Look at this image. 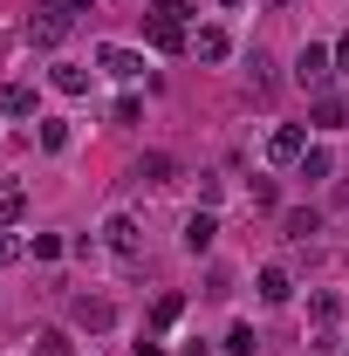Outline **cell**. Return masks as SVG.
I'll return each instance as SVG.
<instances>
[{
    "label": "cell",
    "instance_id": "obj_1",
    "mask_svg": "<svg viewBox=\"0 0 349 356\" xmlns=\"http://www.w3.org/2000/svg\"><path fill=\"white\" fill-rule=\"evenodd\" d=\"M76 0H35V14H28V42L35 48H62L69 42V28H76Z\"/></svg>",
    "mask_w": 349,
    "mask_h": 356
},
{
    "label": "cell",
    "instance_id": "obj_2",
    "mask_svg": "<svg viewBox=\"0 0 349 356\" xmlns=\"http://www.w3.org/2000/svg\"><path fill=\"white\" fill-rule=\"evenodd\" d=\"M329 76H336V55H329V48H315V42H308L302 55H295V83H302L308 96H322V89H329Z\"/></svg>",
    "mask_w": 349,
    "mask_h": 356
},
{
    "label": "cell",
    "instance_id": "obj_3",
    "mask_svg": "<svg viewBox=\"0 0 349 356\" xmlns=\"http://www.w3.org/2000/svg\"><path fill=\"white\" fill-rule=\"evenodd\" d=\"M103 247H110L117 261H137L144 233H137V220H131V213H110V220H103Z\"/></svg>",
    "mask_w": 349,
    "mask_h": 356
},
{
    "label": "cell",
    "instance_id": "obj_4",
    "mask_svg": "<svg viewBox=\"0 0 349 356\" xmlns=\"http://www.w3.org/2000/svg\"><path fill=\"white\" fill-rule=\"evenodd\" d=\"M302 151H308V131H302V124H281V131L267 137V165H302Z\"/></svg>",
    "mask_w": 349,
    "mask_h": 356
},
{
    "label": "cell",
    "instance_id": "obj_5",
    "mask_svg": "<svg viewBox=\"0 0 349 356\" xmlns=\"http://www.w3.org/2000/svg\"><path fill=\"white\" fill-rule=\"evenodd\" d=\"M117 322V302H103V295H76V329H89V336H103Z\"/></svg>",
    "mask_w": 349,
    "mask_h": 356
},
{
    "label": "cell",
    "instance_id": "obj_6",
    "mask_svg": "<svg viewBox=\"0 0 349 356\" xmlns=\"http://www.w3.org/2000/svg\"><path fill=\"white\" fill-rule=\"evenodd\" d=\"M96 62H103L110 76H124V83H131V76H144V55H137V48H117V42L96 48Z\"/></svg>",
    "mask_w": 349,
    "mask_h": 356
},
{
    "label": "cell",
    "instance_id": "obj_7",
    "mask_svg": "<svg viewBox=\"0 0 349 356\" xmlns=\"http://www.w3.org/2000/svg\"><path fill=\"white\" fill-rule=\"evenodd\" d=\"M213 240H219V220H213V206H199V213L185 220V254H206Z\"/></svg>",
    "mask_w": 349,
    "mask_h": 356
},
{
    "label": "cell",
    "instance_id": "obj_8",
    "mask_svg": "<svg viewBox=\"0 0 349 356\" xmlns=\"http://www.w3.org/2000/svg\"><path fill=\"white\" fill-rule=\"evenodd\" d=\"M192 55H199V62H226V55H233V35H226V28H199V35H192Z\"/></svg>",
    "mask_w": 349,
    "mask_h": 356
},
{
    "label": "cell",
    "instance_id": "obj_9",
    "mask_svg": "<svg viewBox=\"0 0 349 356\" xmlns=\"http://www.w3.org/2000/svg\"><path fill=\"white\" fill-rule=\"evenodd\" d=\"M315 124H322V131H343V124H349V96L322 89V96H315Z\"/></svg>",
    "mask_w": 349,
    "mask_h": 356
},
{
    "label": "cell",
    "instance_id": "obj_10",
    "mask_svg": "<svg viewBox=\"0 0 349 356\" xmlns=\"http://www.w3.org/2000/svg\"><path fill=\"white\" fill-rule=\"evenodd\" d=\"M288 295H295V274H288V267H261V302L267 309H281Z\"/></svg>",
    "mask_w": 349,
    "mask_h": 356
},
{
    "label": "cell",
    "instance_id": "obj_11",
    "mask_svg": "<svg viewBox=\"0 0 349 356\" xmlns=\"http://www.w3.org/2000/svg\"><path fill=\"white\" fill-rule=\"evenodd\" d=\"M308 315H315V329H336V322H343V295H336V288H315V295H308Z\"/></svg>",
    "mask_w": 349,
    "mask_h": 356
},
{
    "label": "cell",
    "instance_id": "obj_12",
    "mask_svg": "<svg viewBox=\"0 0 349 356\" xmlns=\"http://www.w3.org/2000/svg\"><path fill=\"white\" fill-rule=\"evenodd\" d=\"M0 117H35V83H0Z\"/></svg>",
    "mask_w": 349,
    "mask_h": 356
},
{
    "label": "cell",
    "instance_id": "obj_13",
    "mask_svg": "<svg viewBox=\"0 0 349 356\" xmlns=\"http://www.w3.org/2000/svg\"><path fill=\"white\" fill-rule=\"evenodd\" d=\"M151 48H158V55H178V48H192V42H185L178 21H151Z\"/></svg>",
    "mask_w": 349,
    "mask_h": 356
},
{
    "label": "cell",
    "instance_id": "obj_14",
    "mask_svg": "<svg viewBox=\"0 0 349 356\" xmlns=\"http://www.w3.org/2000/svg\"><path fill=\"white\" fill-rule=\"evenodd\" d=\"M281 233H288V240H308V233H322V213L295 206V213H281Z\"/></svg>",
    "mask_w": 349,
    "mask_h": 356
},
{
    "label": "cell",
    "instance_id": "obj_15",
    "mask_svg": "<svg viewBox=\"0 0 349 356\" xmlns=\"http://www.w3.org/2000/svg\"><path fill=\"white\" fill-rule=\"evenodd\" d=\"M55 89H62V96H89V69H76V62H55Z\"/></svg>",
    "mask_w": 349,
    "mask_h": 356
},
{
    "label": "cell",
    "instance_id": "obj_16",
    "mask_svg": "<svg viewBox=\"0 0 349 356\" xmlns=\"http://www.w3.org/2000/svg\"><path fill=\"white\" fill-rule=\"evenodd\" d=\"M172 158H165V151H144V165H137V178H151V185H172Z\"/></svg>",
    "mask_w": 349,
    "mask_h": 356
},
{
    "label": "cell",
    "instance_id": "obj_17",
    "mask_svg": "<svg viewBox=\"0 0 349 356\" xmlns=\"http://www.w3.org/2000/svg\"><path fill=\"white\" fill-rule=\"evenodd\" d=\"M254 350H261V336H254L247 322H233V329H226V356H254Z\"/></svg>",
    "mask_w": 349,
    "mask_h": 356
},
{
    "label": "cell",
    "instance_id": "obj_18",
    "mask_svg": "<svg viewBox=\"0 0 349 356\" xmlns=\"http://www.w3.org/2000/svg\"><path fill=\"white\" fill-rule=\"evenodd\" d=\"M76 343L62 336V329H35V356H69Z\"/></svg>",
    "mask_w": 349,
    "mask_h": 356
},
{
    "label": "cell",
    "instance_id": "obj_19",
    "mask_svg": "<svg viewBox=\"0 0 349 356\" xmlns=\"http://www.w3.org/2000/svg\"><path fill=\"white\" fill-rule=\"evenodd\" d=\"M21 213H28V199H21V192H0V233L21 226Z\"/></svg>",
    "mask_w": 349,
    "mask_h": 356
},
{
    "label": "cell",
    "instance_id": "obj_20",
    "mask_svg": "<svg viewBox=\"0 0 349 356\" xmlns=\"http://www.w3.org/2000/svg\"><path fill=\"white\" fill-rule=\"evenodd\" d=\"M302 178H308V185H315V178H329V151H322V144L302 151Z\"/></svg>",
    "mask_w": 349,
    "mask_h": 356
},
{
    "label": "cell",
    "instance_id": "obj_21",
    "mask_svg": "<svg viewBox=\"0 0 349 356\" xmlns=\"http://www.w3.org/2000/svg\"><path fill=\"white\" fill-rule=\"evenodd\" d=\"M247 83H254V96H274V62H267V55H254V76H247Z\"/></svg>",
    "mask_w": 349,
    "mask_h": 356
},
{
    "label": "cell",
    "instance_id": "obj_22",
    "mask_svg": "<svg viewBox=\"0 0 349 356\" xmlns=\"http://www.w3.org/2000/svg\"><path fill=\"white\" fill-rule=\"evenodd\" d=\"M69 144V124L62 117H42V151H62Z\"/></svg>",
    "mask_w": 349,
    "mask_h": 356
},
{
    "label": "cell",
    "instance_id": "obj_23",
    "mask_svg": "<svg viewBox=\"0 0 349 356\" xmlns=\"http://www.w3.org/2000/svg\"><path fill=\"white\" fill-rule=\"evenodd\" d=\"M178 315H185V295H165V302H158V309H151V322H158V329H172Z\"/></svg>",
    "mask_w": 349,
    "mask_h": 356
},
{
    "label": "cell",
    "instance_id": "obj_24",
    "mask_svg": "<svg viewBox=\"0 0 349 356\" xmlns=\"http://www.w3.org/2000/svg\"><path fill=\"white\" fill-rule=\"evenodd\" d=\"M28 247H35V240H21V233H0V267H14Z\"/></svg>",
    "mask_w": 349,
    "mask_h": 356
},
{
    "label": "cell",
    "instance_id": "obj_25",
    "mask_svg": "<svg viewBox=\"0 0 349 356\" xmlns=\"http://www.w3.org/2000/svg\"><path fill=\"white\" fill-rule=\"evenodd\" d=\"M137 117H144V103H137V96H117V110H110V124H137Z\"/></svg>",
    "mask_w": 349,
    "mask_h": 356
},
{
    "label": "cell",
    "instance_id": "obj_26",
    "mask_svg": "<svg viewBox=\"0 0 349 356\" xmlns=\"http://www.w3.org/2000/svg\"><path fill=\"white\" fill-rule=\"evenodd\" d=\"M185 14V0H151V21H178Z\"/></svg>",
    "mask_w": 349,
    "mask_h": 356
},
{
    "label": "cell",
    "instance_id": "obj_27",
    "mask_svg": "<svg viewBox=\"0 0 349 356\" xmlns=\"http://www.w3.org/2000/svg\"><path fill=\"white\" fill-rule=\"evenodd\" d=\"M336 69H349V35H343V42H336Z\"/></svg>",
    "mask_w": 349,
    "mask_h": 356
},
{
    "label": "cell",
    "instance_id": "obj_28",
    "mask_svg": "<svg viewBox=\"0 0 349 356\" xmlns=\"http://www.w3.org/2000/svg\"><path fill=\"white\" fill-rule=\"evenodd\" d=\"M137 356H165V343H137Z\"/></svg>",
    "mask_w": 349,
    "mask_h": 356
},
{
    "label": "cell",
    "instance_id": "obj_29",
    "mask_svg": "<svg viewBox=\"0 0 349 356\" xmlns=\"http://www.w3.org/2000/svg\"><path fill=\"white\" fill-rule=\"evenodd\" d=\"M281 7H288V0H281Z\"/></svg>",
    "mask_w": 349,
    "mask_h": 356
},
{
    "label": "cell",
    "instance_id": "obj_30",
    "mask_svg": "<svg viewBox=\"0 0 349 356\" xmlns=\"http://www.w3.org/2000/svg\"><path fill=\"white\" fill-rule=\"evenodd\" d=\"M76 7H83V0H76Z\"/></svg>",
    "mask_w": 349,
    "mask_h": 356
}]
</instances>
